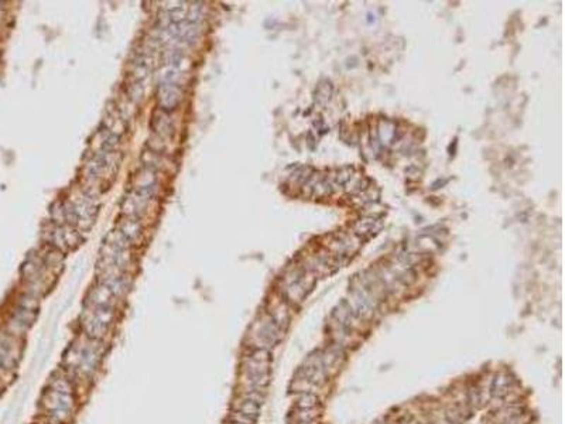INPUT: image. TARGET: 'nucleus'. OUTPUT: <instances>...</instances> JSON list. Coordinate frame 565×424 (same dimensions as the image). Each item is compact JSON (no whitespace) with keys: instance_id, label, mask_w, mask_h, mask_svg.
<instances>
[{"instance_id":"1","label":"nucleus","mask_w":565,"mask_h":424,"mask_svg":"<svg viewBox=\"0 0 565 424\" xmlns=\"http://www.w3.org/2000/svg\"><path fill=\"white\" fill-rule=\"evenodd\" d=\"M41 406L48 414V420L54 424H61L73 417L75 410L74 395H64L47 387L41 396Z\"/></svg>"},{"instance_id":"2","label":"nucleus","mask_w":565,"mask_h":424,"mask_svg":"<svg viewBox=\"0 0 565 424\" xmlns=\"http://www.w3.org/2000/svg\"><path fill=\"white\" fill-rule=\"evenodd\" d=\"M282 332L284 331L277 327L269 314L259 317L249 331V342L253 346L252 349L263 348L270 351L281 339Z\"/></svg>"},{"instance_id":"3","label":"nucleus","mask_w":565,"mask_h":424,"mask_svg":"<svg viewBox=\"0 0 565 424\" xmlns=\"http://www.w3.org/2000/svg\"><path fill=\"white\" fill-rule=\"evenodd\" d=\"M73 205L74 211L78 217V226L82 229H89L95 222L96 214H98V201L88 197L81 188L77 190L68 199Z\"/></svg>"},{"instance_id":"4","label":"nucleus","mask_w":565,"mask_h":424,"mask_svg":"<svg viewBox=\"0 0 565 424\" xmlns=\"http://www.w3.org/2000/svg\"><path fill=\"white\" fill-rule=\"evenodd\" d=\"M158 171L147 167H140L132 179V190L153 199L158 192Z\"/></svg>"},{"instance_id":"5","label":"nucleus","mask_w":565,"mask_h":424,"mask_svg":"<svg viewBox=\"0 0 565 424\" xmlns=\"http://www.w3.org/2000/svg\"><path fill=\"white\" fill-rule=\"evenodd\" d=\"M151 199L145 197L143 194L136 192L130 190V191L126 194L123 199H122V204H120V209L123 217H130V218L140 219L143 217V214L149 206V202Z\"/></svg>"},{"instance_id":"6","label":"nucleus","mask_w":565,"mask_h":424,"mask_svg":"<svg viewBox=\"0 0 565 424\" xmlns=\"http://www.w3.org/2000/svg\"><path fill=\"white\" fill-rule=\"evenodd\" d=\"M119 145H120L119 137L105 130L103 127H100L99 130L95 132L92 139L89 142V150L88 152L92 153V154L119 152Z\"/></svg>"},{"instance_id":"7","label":"nucleus","mask_w":565,"mask_h":424,"mask_svg":"<svg viewBox=\"0 0 565 424\" xmlns=\"http://www.w3.org/2000/svg\"><path fill=\"white\" fill-rule=\"evenodd\" d=\"M100 127H103L105 130H108L109 133L115 134L116 137H122L127 130V122L125 120V118L120 115L116 106L113 102H111L108 108H106V113L102 120V125Z\"/></svg>"},{"instance_id":"8","label":"nucleus","mask_w":565,"mask_h":424,"mask_svg":"<svg viewBox=\"0 0 565 424\" xmlns=\"http://www.w3.org/2000/svg\"><path fill=\"white\" fill-rule=\"evenodd\" d=\"M183 99V89L178 84H160L158 88V103L160 109L165 112L172 111Z\"/></svg>"},{"instance_id":"9","label":"nucleus","mask_w":565,"mask_h":424,"mask_svg":"<svg viewBox=\"0 0 565 424\" xmlns=\"http://www.w3.org/2000/svg\"><path fill=\"white\" fill-rule=\"evenodd\" d=\"M151 127H153L154 136H157V137L164 140V142H168L172 137V134H174L172 120L170 119L168 112H165L163 109H158L157 112L153 115Z\"/></svg>"},{"instance_id":"10","label":"nucleus","mask_w":565,"mask_h":424,"mask_svg":"<svg viewBox=\"0 0 565 424\" xmlns=\"http://www.w3.org/2000/svg\"><path fill=\"white\" fill-rule=\"evenodd\" d=\"M115 304H116V298L113 297L112 293L100 283H98V286L91 289L88 298H86V305H91V307L115 308Z\"/></svg>"},{"instance_id":"11","label":"nucleus","mask_w":565,"mask_h":424,"mask_svg":"<svg viewBox=\"0 0 565 424\" xmlns=\"http://www.w3.org/2000/svg\"><path fill=\"white\" fill-rule=\"evenodd\" d=\"M119 232L122 233L130 243H136L138 242L142 236H143V225L140 222V219L130 218V217H123L122 221H119L118 226H116Z\"/></svg>"},{"instance_id":"12","label":"nucleus","mask_w":565,"mask_h":424,"mask_svg":"<svg viewBox=\"0 0 565 424\" xmlns=\"http://www.w3.org/2000/svg\"><path fill=\"white\" fill-rule=\"evenodd\" d=\"M48 389L58 392V393H64V395H74L73 382L69 380L65 372L62 371L54 372L51 375L50 382H48Z\"/></svg>"},{"instance_id":"13","label":"nucleus","mask_w":565,"mask_h":424,"mask_svg":"<svg viewBox=\"0 0 565 424\" xmlns=\"http://www.w3.org/2000/svg\"><path fill=\"white\" fill-rule=\"evenodd\" d=\"M140 160H142V163H143L142 166L147 167V168H151V170L161 171V170H164L165 168L164 154H160V153L153 152V150H149V149H146L145 152L142 153Z\"/></svg>"},{"instance_id":"14","label":"nucleus","mask_w":565,"mask_h":424,"mask_svg":"<svg viewBox=\"0 0 565 424\" xmlns=\"http://www.w3.org/2000/svg\"><path fill=\"white\" fill-rule=\"evenodd\" d=\"M125 95L132 100L133 103L138 105L140 100L145 98V85H143V82H138V81H134L130 78V80L127 81V84H126Z\"/></svg>"},{"instance_id":"15","label":"nucleus","mask_w":565,"mask_h":424,"mask_svg":"<svg viewBox=\"0 0 565 424\" xmlns=\"http://www.w3.org/2000/svg\"><path fill=\"white\" fill-rule=\"evenodd\" d=\"M115 103V106H116V109H118L119 112H120V115L125 118L126 122H129V119H132V118H134V115H136V111H137V108H136V103H133L132 100L129 99L127 96H126L125 93L122 95V98L118 100V102H113Z\"/></svg>"},{"instance_id":"16","label":"nucleus","mask_w":565,"mask_h":424,"mask_svg":"<svg viewBox=\"0 0 565 424\" xmlns=\"http://www.w3.org/2000/svg\"><path fill=\"white\" fill-rule=\"evenodd\" d=\"M243 373H250V375L270 373V362H257V361H253V359L244 357Z\"/></svg>"},{"instance_id":"17","label":"nucleus","mask_w":565,"mask_h":424,"mask_svg":"<svg viewBox=\"0 0 565 424\" xmlns=\"http://www.w3.org/2000/svg\"><path fill=\"white\" fill-rule=\"evenodd\" d=\"M236 410L240 411V413H243L244 416H248V417H252L256 420L257 416H259V413H260V406H259L257 403H255V402H250V400H246V399L240 398L239 403L236 404Z\"/></svg>"},{"instance_id":"18","label":"nucleus","mask_w":565,"mask_h":424,"mask_svg":"<svg viewBox=\"0 0 565 424\" xmlns=\"http://www.w3.org/2000/svg\"><path fill=\"white\" fill-rule=\"evenodd\" d=\"M5 331H6L7 334H10V335H13V337L20 339L27 331H28V327L23 324V323H20L19 320H16V318H13L12 315H10L9 320H7Z\"/></svg>"},{"instance_id":"19","label":"nucleus","mask_w":565,"mask_h":424,"mask_svg":"<svg viewBox=\"0 0 565 424\" xmlns=\"http://www.w3.org/2000/svg\"><path fill=\"white\" fill-rule=\"evenodd\" d=\"M16 305L24 308V310H28V311L37 312L40 307L39 297H36L33 294H28V293H23L19 297V300H17V304Z\"/></svg>"},{"instance_id":"20","label":"nucleus","mask_w":565,"mask_h":424,"mask_svg":"<svg viewBox=\"0 0 565 424\" xmlns=\"http://www.w3.org/2000/svg\"><path fill=\"white\" fill-rule=\"evenodd\" d=\"M103 242H108V243H111V245L113 246H118V248L125 249V251H129L130 246H132V243H130V242H129V240H127L122 233L119 232L118 229H115V231H112V232L108 233Z\"/></svg>"},{"instance_id":"21","label":"nucleus","mask_w":565,"mask_h":424,"mask_svg":"<svg viewBox=\"0 0 565 424\" xmlns=\"http://www.w3.org/2000/svg\"><path fill=\"white\" fill-rule=\"evenodd\" d=\"M318 398H316L314 393H298V399H297V409H302V410H308V409H315L318 406Z\"/></svg>"},{"instance_id":"22","label":"nucleus","mask_w":565,"mask_h":424,"mask_svg":"<svg viewBox=\"0 0 565 424\" xmlns=\"http://www.w3.org/2000/svg\"><path fill=\"white\" fill-rule=\"evenodd\" d=\"M204 17V7L201 3H192L191 6L187 7V17L185 20L190 21L192 24H199V21Z\"/></svg>"},{"instance_id":"23","label":"nucleus","mask_w":565,"mask_h":424,"mask_svg":"<svg viewBox=\"0 0 565 424\" xmlns=\"http://www.w3.org/2000/svg\"><path fill=\"white\" fill-rule=\"evenodd\" d=\"M51 222L55 225H65V214H64V204L62 202H55L51 206Z\"/></svg>"},{"instance_id":"24","label":"nucleus","mask_w":565,"mask_h":424,"mask_svg":"<svg viewBox=\"0 0 565 424\" xmlns=\"http://www.w3.org/2000/svg\"><path fill=\"white\" fill-rule=\"evenodd\" d=\"M248 358L257 361V362H270L271 361V354L269 349H263V348H255L249 352Z\"/></svg>"},{"instance_id":"25","label":"nucleus","mask_w":565,"mask_h":424,"mask_svg":"<svg viewBox=\"0 0 565 424\" xmlns=\"http://www.w3.org/2000/svg\"><path fill=\"white\" fill-rule=\"evenodd\" d=\"M229 421H233V423H239V424H255V418L252 417H248V416H244L243 413H240V411H232L229 414Z\"/></svg>"},{"instance_id":"26","label":"nucleus","mask_w":565,"mask_h":424,"mask_svg":"<svg viewBox=\"0 0 565 424\" xmlns=\"http://www.w3.org/2000/svg\"><path fill=\"white\" fill-rule=\"evenodd\" d=\"M240 398L246 399V400H250V402H255V403H257L259 406H260V404L263 403L264 395L263 393H260V392H243Z\"/></svg>"},{"instance_id":"27","label":"nucleus","mask_w":565,"mask_h":424,"mask_svg":"<svg viewBox=\"0 0 565 424\" xmlns=\"http://www.w3.org/2000/svg\"><path fill=\"white\" fill-rule=\"evenodd\" d=\"M297 424H315V421H300V423Z\"/></svg>"},{"instance_id":"28","label":"nucleus","mask_w":565,"mask_h":424,"mask_svg":"<svg viewBox=\"0 0 565 424\" xmlns=\"http://www.w3.org/2000/svg\"><path fill=\"white\" fill-rule=\"evenodd\" d=\"M228 424H239V423H233V421H229V423H228Z\"/></svg>"}]
</instances>
